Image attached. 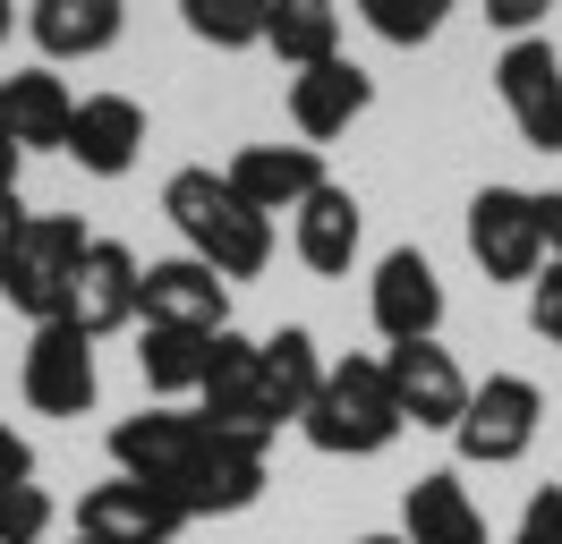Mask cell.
<instances>
[{
  "label": "cell",
  "mask_w": 562,
  "mask_h": 544,
  "mask_svg": "<svg viewBox=\"0 0 562 544\" xmlns=\"http://www.w3.org/2000/svg\"><path fill=\"white\" fill-rule=\"evenodd\" d=\"M162 213H171V230L188 238V256L213 264L222 281H256V272L273 264V222L205 162H188V170L162 179Z\"/></svg>",
  "instance_id": "6da1fadb"
},
{
  "label": "cell",
  "mask_w": 562,
  "mask_h": 544,
  "mask_svg": "<svg viewBox=\"0 0 562 544\" xmlns=\"http://www.w3.org/2000/svg\"><path fill=\"white\" fill-rule=\"evenodd\" d=\"M299 434L316 442L324 460H375V451H392L409 434V417L392 400L384 358H333L316 400H307V417H299Z\"/></svg>",
  "instance_id": "7a4b0ae2"
},
{
  "label": "cell",
  "mask_w": 562,
  "mask_h": 544,
  "mask_svg": "<svg viewBox=\"0 0 562 544\" xmlns=\"http://www.w3.org/2000/svg\"><path fill=\"white\" fill-rule=\"evenodd\" d=\"M537 426H546V392L528 374H486V383H469L452 451H460V468H512V460H528Z\"/></svg>",
  "instance_id": "3957f363"
},
{
  "label": "cell",
  "mask_w": 562,
  "mask_h": 544,
  "mask_svg": "<svg viewBox=\"0 0 562 544\" xmlns=\"http://www.w3.org/2000/svg\"><path fill=\"white\" fill-rule=\"evenodd\" d=\"M77 256H86V222H77V213H35L26 238H18V256H9L0 298L18 306L26 324H60V298H69Z\"/></svg>",
  "instance_id": "277c9868"
},
{
  "label": "cell",
  "mask_w": 562,
  "mask_h": 544,
  "mask_svg": "<svg viewBox=\"0 0 562 544\" xmlns=\"http://www.w3.org/2000/svg\"><path fill=\"white\" fill-rule=\"evenodd\" d=\"M256 494H265V442L222 434V426H205L188 476L171 485V502L188 510V519H239V510H256Z\"/></svg>",
  "instance_id": "5b68a950"
},
{
  "label": "cell",
  "mask_w": 562,
  "mask_h": 544,
  "mask_svg": "<svg viewBox=\"0 0 562 544\" xmlns=\"http://www.w3.org/2000/svg\"><path fill=\"white\" fill-rule=\"evenodd\" d=\"M469 256L486 281H537L546 272V230H537V196L528 188H477L469 196Z\"/></svg>",
  "instance_id": "8992f818"
},
{
  "label": "cell",
  "mask_w": 562,
  "mask_h": 544,
  "mask_svg": "<svg viewBox=\"0 0 562 544\" xmlns=\"http://www.w3.org/2000/svg\"><path fill=\"white\" fill-rule=\"evenodd\" d=\"M137 281H145V264L120 238H86V256H77V272H69V298H60V324L86 332V340L128 332V324H137Z\"/></svg>",
  "instance_id": "52a82bcc"
},
{
  "label": "cell",
  "mask_w": 562,
  "mask_h": 544,
  "mask_svg": "<svg viewBox=\"0 0 562 544\" xmlns=\"http://www.w3.org/2000/svg\"><path fill=\"white\" fill-rule=\"evenodd\" d=\"M196 417L205 426H222V434H256V442H273L281 434V417L273 400H265V349L239 332H213V358H205V383H196Z\"/></svg>",
  "instance_id": "ba28073f"
},
{
  "label": "cell",
  "mask_w": 562,
  "mask_h": 544,
  "mask_svg": "<svg viewBox=\"0 0 562 544\" xmlns=\"http://www.w3.org/2000/svg\"><path fill=\"white\" fill-rule=\"evenodd\" d=\"M18 392H26L35 417H86L94 392H103V374H94V340L69 332V324H35L26 358H18Z\"/></svg>",
  "instance_id": "9c48e42d"
},
{
  "label": "cell",
  "mask_w": 562,
  "mask_h": 544,
  "mask_svg": "<svg viewBox=\"0 0 562 544\" xmlns=\"http://www.w3.org/2000/svg\"><path fill=\"white\" fill-rule=\"evenodd\" d=\"M494 94H503L512 128H520L537 154H562V52L546 43V34L503 43V60H494Z\"/></svg>",
  "instance_id": "30bf717a"
},
{
  "label": "cell",
  "mask_w": 562,
  "mask_h": 544,
  "mask_svg": "<svg viewBox=\"0 0 562 544\" xmlns=\"http://www.w3.org/2000/svg\"><path fill=\"white\" fill-rule=\"evenodd\" d=\"M196 442H205V417H196V408L154 400V408H137V417L111 426V476H137V485H162V494H171L179 476H188V460H196Z\"/></svg>",
  "instance_id": "8fae6325"
},
{
  "label": "cell",
  "mask_w": 562,
  "mask_h": 544,
  "mask_svg": "<svg viewBox=\"0 0 562 544\" xmlns=\"http://www.w3.org/2000/svg\"><path fill=\"white\" fill-rule=\"evenodd\" d=\"M137 324H171V332H231V281L196 256H162L137 281Z\"/></svg>",
  "instance_id": "7c38bea8"
},
{
  "label": "cell",
  "mask_w": 562,
  "mask_h": 544,
  "mask_svg": "<svg viewBox=\"0 0 562 544\" xmlns=\"http://www.w3.org/2000/svg\"><path fill=\"white\" fill-rule=\"evenodd\" d=\"M384 374H392V400H401L409 426H426V434H452L460 426L469 374H460V358L443 340H401V349H384Z\"/></svg>",
  "instance_id": "4fadbf2b"
},
{
  "label": "cell",
  "mask_w": 562,
  "mask_h": 544,
  "mask_svg": "<svg viewBox=\"0 0 562 544\" xmlns=\"http://www.w3.org/2000/svg\"><path fill=\"white\" fill-rule=\"evenodd\" d=\"M188 528V510L162 494V485H137V476H103L77 494V536L103 544H171Z\"/></svg>",
  "instance_id": "5bb4252c"
},
{
  "label": "cell",
  "mask_w": 562,
  "mask_h": 544,
  "mask_svg": "<svg viewBox=\"0 0 562 544\" xmlns=\"http://www.w3.org/2000/svg\"><path fill=\"white\" fill-rule=\"evenodd\" d=\"M367 315H375V332L401 349V340H435L443 332V272L426 264L418 247H392L375 281H367Z\"/></svg>",
  "instance_id": "9a60e30c"
},
{
  "label": "cell",
  "mask_w": 562,
  "mask_h": 544,
  "mask_svg": "<svg viewBox=\"0 0 562 544\" xmlns=\"http://www.w3.org/2000/svg\"><path fill=\"white\" fill-rule=\"evenodd\" d=\"M0 128H9L18 154H69V128H77L69 77H52V68H9V77H0Z\"/></svg>",
  "instance_id": "2e32d148"
},
{
  "label": "cell",
  "mask_w": 562,
  "mask_h": 544,
  "mask_svg": "<svg viewBox=\"0 0 562 544\" xmlns=\"http://www.w3.org/2000/svg\"><path fill=\"white\" fill-rule=\"evenodd\" d=\"M222 179H231V188H239V196L256 204L265 222H273V213H299V204L316 196L333 170H324V154H316V145H239Z\"/></svg>",
  "instance_id": "e0dca14e"
},
{
  "label": "cell",
  "mask_w": 562,
  "mask_h": 544,
  "mask_svg": "<svg viewBox=\"0 0 562 544\" xmlns=\"http://www.w3.org/2000/svg\"><path fill=\"white\" fill-rule=\"evenodd\" d=\"M367 102H375V77H367L358 60H316V68L290 77V128H299V145H316V154H324Z\"/></svg>",
  "instance_id": "ac0fdd59"
},
{
  "label": "cell",
  "mask_w": 562,
  "mask_h": 544,
  "mask_svg": "<svg viewBox=\"0 0 562 544\" xmlns=\"http://www.w3.org/2000/svg\"><path fill=\"white\" fill-rule=\"evenodd\" d=\"M77 170L94 179H128L145 154V102L137 94H77V128H69Z\"/></svg>",
  "instance_id": "d6986e66"
},
{
  "label": "cell",
  "mask_w": 562,
  "mask_h": 544,
  "mask_svg": "<svg viewBox=\"0 0 562 544\" xmlns=\"http://www.w3.org/2000/svg\"><path fill=\"white\" fill-rule=\"evenodd\" d=\"M358 238H367V213H358V196L341 179H324L316 196L290 213V247H299V264L324 272V281H341V272L358 264Z\"/></svg>",
  "instance_id": "ffe728a7"
},
{
  "label": "cell",
  "mask_w": 562,
  "mask_h": 544,
  "mask_svg": "<svg viewBox=\"0 0 562 544\" xmlns=\"http://www.w3.org/2000/svg\"><path fill=\"white\" fill-rule=\"evenodd\" d=\"M128 26V0H35L26 9V34H35L43 68L52 60H103Z\"/></svg>",
  "instance_id": "44dd1931"
},
{
  "label": "cell",
  "mask_w": 562,
  "mask_h": 544,
  "mask_svg": "<svg viewBox=\"0 0 562 544\" xmlns=\"http://www.w3.org/2000/svg\"><path fill=\"white\" fill-rule=\"evenodd\" d=\"M401 536L409 544H486V510L452 468H435L401 494Z\"/></svg>",
  "instance_id": "7402d4cb"
},
{
  "label": "cell",
  "mask_w": 562,
  "mask_h": 544,
  "mask_svg": "<svg viewBox=\"0 0 562 544\" xmlns=\"http://www.w3.org/2000/svg\"><path fill=\"white\" fill-rule=\"evenodd\" d=\"M256 349H265V400H273V417H281V426H299L333 358L316 349V332H307V324H281V332L256 340Z\"/></svg>",
  "instance_id": "603a6c76"
},
{
  "label": "cell",
  "mask_w": 562,
  "mask_h": 544,
  "mask_svg": "<svg viewBox=\"0 0 562 544\" xmlns=\"http://www.w3.org/2000/svg\"><path fill=\"white\" fill-rule=\"evenodd\" d=\"M265 52L290 68L341 60V0H265Z\"/></svg>",
  "instance_id": "cb8c5ba5"
},
{
  "label": "cell",
  "mask_w": 562,
  "mask_h": 544,
  "mask_svg": "<svg viewBox=\"0 0 562 544\" xmlns=\"http://www.w3.org/2000/svg\"><path fill=\"white\" fill-rule=\"evenodd\" d=\"M205 358H213V332H171V324H145L137 340V374L154 400H179V392H196L205 383Z\"/></svg>",
  "instance_id": "d4e9b609"
},
{
  "label": "cell",
  "mask_w": 562,
  "mask_h": 544,
  "mask_svg": "<svg viewBox=\"0 0 562 544\" xmlns=\"http://www.w3.org/2000/svg\"><path fill=\"white\" fill-rule=\"evenodd\" d=\"M179 26L213 52H247L265 43V0H179Z\"/></svg>",
  "instance_id": "484cf974"
},
{
  "label": "cell",
  "mask_w": 562,
  "mask_h": 544,
  "mask_svg": "<svg viewBox=\"0 0 562 544\" xmlns=\"http://www.w3.org/2000/svg\"><path fill=\"white\" fill-rule=\"evenodd\" d=\"M367 26L384 34L392 52H418V43H435L443 34V18H452V0H350Z\"/></svg>",
  "instance_id": "4316f807"
},
{
  "label": "cell",
  "mask_w": 562,
  "mask_h": 544,
  "mask_svg": "<svg viewBox=\"0 0 562 544\" xmlns=\"http://www.w3.org/2000/svg\"><path fill=\"white\" fill-rule=\"evenodd\" d=\"M52 519H60V502L43 494L35 476H26V485H0V544H43Z\"/></svg>",
  "instance_id": "83f0119b"
},
{
  "label": "cell",
  "mask_w": 562,
  "mask_h": 544,
  "mask_svg": "<svg viewBox=\"0 0 562 544\" xmlns=\"http://www.w3.org/2000/svg\"><path fill=\"white\" fill-rule=\"evenodd\" d=\"M503 544H562V485H537L528 510H520V528H512Z\"/></svg>",
  "instance_id": "f1b7e54d"
},
{
  "label": "cell",
  "mask_w": 562,
  "mask_h": 544,
  "mask_svg": "<svg viewBox=\"0 0 562 544\" xmlns=\"http://www.w3.org/2000/svg\"><path fill=\"white\" fill-rule=\"evenodd\" d=\"M528 324H537V340L562 349V264H546L537 281H528Z\"/></svg>",
  "instance_id": "f546056e"
},
{
  "label": "cell",
  "mask_w": 562,
  "mask_h": 544,
  "mask_svg": "<svg viewBox=\"0 0 562 544\" xmlns=\"http://www.w3.org/2000/svg\"><path fill=\"white\" fill-rule=\"evenodd\" d=\"M546 18H554V0H486V26H503L512 43H520V34H537Z\"/></svg>",
  "instance_id": "4dcf8cb0"
},
{
  "label": "cell",
  "mask_w": 562,
  "mask_h": 544,
  "mask_svg": "<svg viewBox=\"0 0 562 544\" xmlns=\"http://www.w3.org/2000/svg\"><path fill=\"white\" fill-rule=\"evenodd\" d=\"M26 222H35V213H26V204H18V188H9V196H0V281H9V256H18Z\"/></svg>",
  "instance_id": "1f68e13d"
},
{
  "label": "cell",
  "mask_w": 562,
  "mask_h": 544,
  "mask_svg": "<svg viewBox=\"0 0 562 544\" xmlns=\"http://www.w3.org/2000/svg\"><path fill=\"white\" fill-rule=\"evenodd\" d=\"M35 476V451H26V434H9V417H0V485H26Z\"/></svg>",
  "instance_id": "d6a6232c"
},
{
  "label": "cell",
  "mask_w": 562,
  "mask_h": 544,
  "mask_svg": "<svg viewBox=\"0 0 562 544\" xmlns=\"http://www.w3.org/2000/svg\"><path fill=\"white\" fill-rule=\"evenodd\" d=\"M537 230H546V264H562V188L537 196Z\"/></svg>",
  "instance_id": "836d02e7"
},
{
  "label": "cell",
  "mask_w": 562,
  "mask_h": 544,
  "mask_svg": "<svg viewBox=\"0 0 562 544\" xmlns=\"http://www.w3.org/2000/svg\"><path fill=\"white\" fill-rule=\"evenodd\" d=\"M18 162H26V154H18V145H9V128H0V196H9V188H18Z\"/></svg>",
  "instance_id": "e575fe53"
},
{
  "label": "cell",
  "mask_w": 562,
  "mask_h": 544,
  "mask_svg": "<svg viewBox=\"0 0 562 544\" xmlns=\"http://www.w3.org/2000/svg\"><path fill=\"white\" fill-rule=\"evenodd\" d=\"M358 544H409V536H401V528H392V536H358Z\"/></svg>",
  "instance_id": "d590c367"
},
{
  "label": "cell",
  "mask_w": 562,
  "mask_h": 544,
  "mask_svg": "<svg viewBox=\"0 0 562 544\" xmlns=\"http://www.w3.org/2000/svg\"><path fill=\"white\" fill-rule=\"evenodd\" d=\"M9 18H18V9H9V0H0V43H9Z\"/></svg>",
  "instance_id": "8d00e7d4"
},
{
  "label": "cell",
  "mask_w": 562,
  "mask_h": 544,
  "mask_svg": "<svg viewBox=\"0 0 562 544\" xmlns=\"http://www.w3.org/2000/svg\"><path fill=\"white\" fill-rule=\"evenodd\" d=\"M77 544H103V536H77Z\"/></svg>",
  "instance_id": "74e56055"
}]
</instances>
